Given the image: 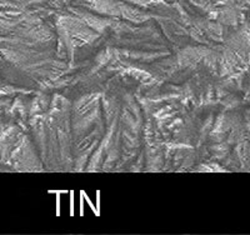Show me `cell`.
<instances>
[{"label": "cell", "mask_w": 250, "mask_h": 235, "mask_svg": "<svg viewBox=\"0 0 250 235\" xmlns=\"http://www.w3.org/2000/svg\"><path fill=\"white\" fill-rule=\"evenodd\" d=\"M70 212L71 215H73V213H74V199H73V192H71V198H70Z\"/></svg>", "instance_id": "obj_1"}]
</instances>
